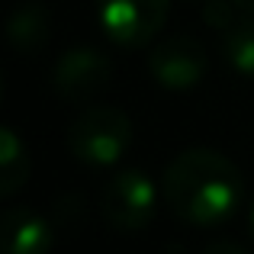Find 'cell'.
<instances>
[{"label":"cell","mask_w":254,"mask_h":254,"mask_svg":"<svg viewBox=\"0 0 254 254\" xmlns=\"http://www.w3.org/2000/svg\"><path fill=\"white\" fill-rule=\"evenodd\" d=\"M161 196L184 225L216 229L242 206L245 184L225 155L212 148H187L164 171Z\"/></svg>","instance_id":"cell-1"},{"label":"cell","mask_w":254,"mask_h":254,"mask_svg":"<svg viewBox=\"0 0 254 254\" xmlns=\"http://www.w3.org/2000/svg\"><path fill=\"white\" fill-rule=\"evenodd\" d=\"M132 142V119L119 106H90L71 123L68 148L90 168H110Z\"/></svg>","instance_id":"cell-2"},{"label":"cell","mask_w":254,"mask_h":254,"mask_svg":"<svg viewBox=\"0 0 254 254\" xmlns=\"http://www.w3.org/2000/svg\"><path fill=\"white\" fill-rule=\"evenodd\" d=\"M100 212L116 232H142L158 212V190L142 168L110 174L100 193Z\"/></svg>","instance_id":"cell-3"},{"label":"cell","mask_w":254,"mask_h":254,"mask_svg":"<svg viewBox=\"0 0 254 254\" xmlns=\"http://www.w3.org/2000/svg\"><path fill=\"white\" fill-rule=\"evenodd\" d=\"M171 0H97V19L113 45L142 49L161 32Z\"/></svg>","instance_id":"cell-4"},{"label":"cell","mask_w":254,"mask_h":254,"mask_svg":"<svg viewBox=\"0 0 254 254\" xmlns=\"http://www.w3.org/2000/svg\"><path fill=\"white\" fill-rule=\"evenodd\" d=\"M110 77H113V64L103 52L93 49V45H74L58 58L52 84H55L62 100L87 103L110 87Z\"/></svg>","instance_id":"cell-5"},{"label":"cell","mask_w":254,"mask_h":254,"mask_svg":"<svg viewBox=\"0 0 254 254\" xmlns=\"http://www.w3.org/2000/svg\"><path fill=\"white\" fill-rule=\"evenodd\" d=\"M148 71L164 90H190L206 77V49L190 36H174L148 52Z\"/></svg>","instance_id":"cell-6"},{"label":"cell","mask_w":254,"mask_h":254,"mask_svg":"<svg viewBox=\"0 0 254 254\" xmlns=\"http://www.w3.org/2000/svg\"><path fill=\"white\" fill-rule=\"evenodd\" d=\"M3 235V254H49L55 245V232L39 212L13 206L0 219Z\"/></svg>","instance_id":"cell-7"},{"label":"cell","mask_w":254,"mask_h":254,"mask_svg":"<svg viewBox=\"0 0 254 254\" xmlns=\"http://www.w3.org/2000/svg\"><path fill=\"white\" fill-rule=\"evenodd\" d=\"M49 36H52V16L39 3H26L19 10H13L10 23H6V39H10L13 52H19V55L39 52L49 42Z\"/></svg>","instance_id":"cell-8"},{"label":"cell","mask_w":254,"mask_h":254,"mask_svg":"<svg viewBox=\"0 0 254 254\" xmlns=\"http://www.w3.org/2000/svg\"><path fill=\"white\" fill-rule=\"evenodd\" d=\"M29 180V151L19 142V135L3 126L0 129V193L16 196Z\"/></svg>","instance_id":"cell-9"},{"label":"cell","mask_w":254,"mask_h":254,"mask_svg":"<svg viewBox=\"0 0 254 254\" xmlns=\"http://www.w3.org/2000/svg\"><path fill=\"white\" fill-rule=\"evenodd\" d=\"M222 52L232 71H238L242 77H254V16L242 13L238 23L222 32Z\"/></svg>","instance_id":"cell-10"},{"label":"cell","mask_w":254,"mask_h":254,"mask_svg":"<svg viewBox=\"0 0 254 254\" xmlns=\"http://www.w3.org/2000/svg\"><path fill=\"white\" fill-rule=\"evenodd\" d=\"M238 16H242V10H238L232 0H206L203 6V19L212 26V29H229V26L238 23Z\"/></svg>","instance_id":"cell-11"},{"label":"cell","mask_w":254,"mask_h":254,"mask_svg":"<svg viewBox=\"0 0 254 254\" xmlns=\"http://www.w3.org/2000/svg\"><path fill=\"white\" fill-rule=\"evenodd\" d=\"M203 254H251V251L245 248V245H238V242H212Z\"/></svg>","instance_id":"cell-12"},{"label":"cell","mask_w":254,"mask_h":254,"mask_svg":"<svg viewBox=\"0 0 254 254\" xmlns=\"http://www.w3.org/2000/svg\"><path fill=\"white\" fill-rule=\"evenodd\" d=\"M232 3H235L242 13H248V16H254V0H232Z\"/></svg>","instance_id":"cell-13"},{"label":"cell","mask_w":254,"mask_h":254,"mask_svg":"<svg viewBox=\"0 0 254 254\" xmlns=\"http://www.w3.org/2000/svg\"><path fill=\"white\" fill-rule=\"evenodd\" d=\"M251 235H254V203H251Z\"/></svg>","instance_id":"cell-14"}]
</instances>
